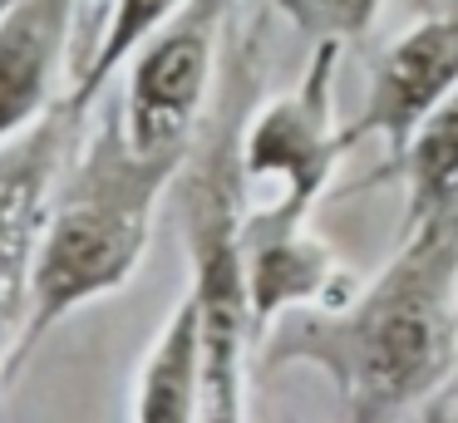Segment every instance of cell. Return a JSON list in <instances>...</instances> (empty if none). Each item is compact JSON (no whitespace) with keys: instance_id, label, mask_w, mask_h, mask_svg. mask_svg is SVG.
Wrapping results in <instances>:
<instances>
[{"instance_id":"obj_11","label":"cell","mask_w":458,"mask_h":423,"mask_svg":"<svg viewBox=\"0 0 458 423\" xmlns=\"http://www.w3.org/2000/svg\"><path fill=\"white\" fill-rule=\"evenodd\" d=\"M399 163H404V226L434 222L458 207V84L428 108Z\"/></svg>"},{"instance_id":"obj_13","label":"cell","mask_w":458,"mask_h":423,"mask_svg":"<svg viewBox=\"0 0 458 423\" xmlns=\"http://www.w3.org/2000/svg\"><path fill=\"white\" fill-rule=\"evenodd\" d=\"M310 45L320 39H335V45H350V39H365V30L375 25L379 5L385 0H271Z\"/></svg>"},{"instance_id":"obj_14","label":"cell","mask_w":458,"mask_h":423,"mask_svg":"<svg viewBox=\"0 0 458 423\" xmlns=\"http://www.w3.org/2000/svg\"><path fill=\"white\" fill-rule=\"evenodd\" d=\"M80 5H99V0H80Z\"/></svg>"},{"instance_id":"obj_6","label":"cell","mask_w":458,"mask_h":423,"mask_svg":"<svg viewBox=\"0 0 458 423\" xmlns=\"http://www.w3.org/2000/svg\"><path fill=\"white\" fill-rule=\"evenodd\" d=\"M89 114L94 108H80L64 94L35 128L0 143V393L15 384V350H21L25 315H30L45 207Z\"/></svg>"},{"instance_id":"obj_2","label":"cell","mask_w":458,"mask_h":423,"mask_svg":"<svg viewBox=\"0 0 458 423\" xmlns=\"http://www.w3.org/2000/svg\"><path fill=\"white\" fill-rule=\"evenodd\" d=\"M188 153H153L123 133L114 104H94L74 153L55 177L45 232L35 251L30 315L15 350V379L35 360L40 340L74 310L123 291L153 241V216L178 182Z\"/></svg>"},{"instance_id":"obj_3","label":"cell","mask_w":458,"mask_h":423,"mask_svg":"<svg viewBox=\"0 0 458 423\" xmlns=\"http://www.w3.org/2000/svg\"><path fill=\"white\" fill-rule=\"evenodd\" d=\"M217 128L192 143L182 163V241H188V291L202 310L208 340V399L202 419H247V364L257 354V315L247 285V241H242V173L237 133L242 104L217 108Z\"/></svg>"},{"instance_id":"obj_15","label":"cell","mask_w":458,"mask_h":423,"mask_svg":"<svg viewBox=\"0 0 458 423\" xmlns=\"http://www.w3.org/2000/svg\"><path fill=\"white\" fill-rule=\"evenodd\" d=\"M454 216H458V207H454Z\"/></svg>"},{"instance_id":"obj_7","label":"cell","mask_w":458,"mask_h":423,"mask_svg":"<svg viewBox=\"0 0 458 423\" xmlns=\"http://www.w3.org/2000/svg\"><path fill=\"white\" fill-rule=\"evenodd\" d=\"M458 84V0L438 15L419 20L375 59L365 94V114L355 118V138H379L389 157H404L414 128L428 108Z\"/></svg>"},{"instance_id":"obj_12","label":"cell","mask_w":458,"mask_h":423,"mask_svg":"<svg viewBox=\"0 0 458 423\" xmlns=\"http://www.w3.org/2000/svg\"><path fill=\"white\" fill-rule=\"evenodd\" d=\"M178 5L182 0H114L109 20H104L99 39H94V49H89V59L80 64V74H74V84H70L74 104L80 108L99 104L104 89L114 84V74L123 69V59L133 55V45H139L143 35H153Z\"/></svg>"},{"instance_id":"obj_4","label":"cell","mask_w":458,"mask_h":423,"mask_svg":"<svg viewBox=\"0 0 458 423\" xmlns=\"http://www.w3.org/2000/svg\"><path fill=\"white\" fill-rule=\"evenodd\" d=\"M335 39L310 49V64L286 94L247 108L237 133V173H242V226L247 232H281L310 226V212L330 192L345 148L355 143L350 128L335 118Z\"/></svg>"},{"instance_id":"obj_5","label":"cell","mask_w":458,"mask_h":423,"mask_svg":"<svg viewBox=\"0 0 458 423\" xmlns=\"http://www.w3.org/2000/svg\"><path fill=\"white\" fill-rule=\"evenodd\" d=\"M227 10L232 0H182L123 59V98H114V108L139 148L192 153L217 84Z\"/></svg>"},{"instance_id":"obj_8","label":"cell","mask_w":458,"mask_h":423,"mask_svg":"<svg viewBox=\"0 0 458 423\" xmlns=\"http://www.w3.org/2000/svg\"><path fill=\"white\" fill-rule=\"evenodd\" d=\"M80 0H0V143L35 128L70 89Z\"/></svg>"},{"instance_id":"obj_9","label":"cell","mask_w":458,"mask_h":423,"mask_svg":"<svg viewBox=\"0 0 458 423\" xmlns=\"http://www.w3.org/2000/svg\"><path fill=\"white\" fill-rule=\"evenodd\" d=\"M247 285L251 315H257V344L286 310L330 305L350 295V275L310 226H281V232H247Z\"/></svg>"},{"instance_id":"obj_10","label":"cell","mask_w":458,"mask_h":423,"mask_svg":"<svg viewBox=\"0 0 458 423\" xmlns=\"http://www.w3.org/2000/svg\"><path fill=\"white\" fill-rule=\"evenodd\" d=\"M202 399H208V340H202L198 300H192V291H182L139 364L133 419L139 423H192V419H202Z\"/></svg>"},{"instance_id":"obj_1","label":"cell","mask_w":458,"mask_h":423,"mask_svg":"<svg viewBox=\"0 0 458 423\" xmlns=\"http://www.w3.org/2000/svg\"><path fill=\"white\" fill-rule=\"evenodd\" d=\"M257 350L271 369H320L360 423L419 413L458 369V216L404 226L365 291L286 310Z\"/></svg>"}]
</instances>
